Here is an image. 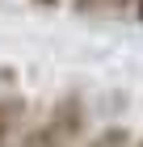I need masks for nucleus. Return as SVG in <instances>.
<instances>
[{"instance_id":"nucleus-5","label":"nucleus","mask_w":143,"mask_h":147,"mask_svg":"<svg viewBox=\"0 0 143 147\" xmlns=\"http://www.w3.org/2000/svg\"><path fill=\"white\" fill-rule=\"evenodd\" d=\"M131 4H139V0H126V9H131Z\"/></svg>"},{"instance_id":"nucleus-3","label":"nucleus","mask_w":143,"mask_h":147,"mask_svg":"<svg viewBox=\"0 0 143 147\" xmlns=\"http://www.w3.org/2000/svg\"><path fill=\"white\" fill-rule=\"evenodd\" d=\"M13 147H63V143L55 139V130H51L46 122H38V126H30V130H25Z\"/></svg>"},{"instance_id":"nucleus-2","label":"nucleus","mask_w":143,"mask_h":147,"mask_svg":"<svg viewBox=\"0 0 143 147\" xmlns=\"http://www.w3.org/2000/svg\"><path fill=\"white\" fill-rule=\"evenodd\" d=\"M25 118H30V101L21 92H0V147H13L25 135Z\"/></svg>"},{"instance_id":"nucleus-1","label":"nucleus","mask_w":143,"mask_h":147,"mask_svg":"<svg viewBox=\"0 0 143 147\" xmlns=\"http://www.w3.org/2000/svg\"><path fill=\"white\" fill-rule=\"evenodd\" d=\"M46 126L55 130V139L63 147H84V139H88V101H84V92H76V88L59 92L51 101Z\"/></svg>"},{"instance_id":"nucleus-4","label":"nucleus","mask_w":143,"mask_h":147,"mask_svg":"<svg viewBox=\"0 0 143 147\" xmlns=\"http://www.w3.org/2000/svg\"><path fill=\"white\" fill-rule=\"evenodd\" d=\"M135 147H143V130H139V139H135Z\"/></svg>"}]
</instances>
